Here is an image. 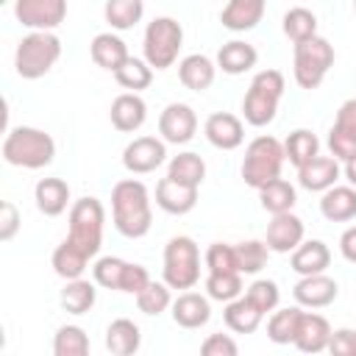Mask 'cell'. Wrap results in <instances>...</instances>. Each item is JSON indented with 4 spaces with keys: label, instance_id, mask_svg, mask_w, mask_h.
Segmentation results:
<instances>
[{
    "label": "cell",
    "instance_id": "cell-23",
    "mask_svg": "<svg viewBox=\"0 0 356 356\" xmlns=\"http://www.w3.org/2000/svg\"><path fill=\"white\" fill-rule=\"evenodd\" d=\"M214 75H217V64L203 53L184 56L181 64H178V78L192 92H206L214 83Z\"/></svg>",
    "mask_w": 356,
    "mask_h": 356
},
{
    "label": "cell",
    "instance_id": "cell-13",
    "mask_svg": "<svg viewBox=\"0 0 356 356\" xmlns=\"http://www.w3.org/2000/svg\"><path fill=\"white\" fill-rule=\"evenodd\" d=\"M197 131V117L186 103H170L159 117V134L167 145H186Z\"/></svg>",
    "mask_w": 356,
    "mask_h": 356
},
{
    "label": "cell",
    "instance_id": "cell-8",
    "mask_svg": "<svg viewBox=\"0 0 356 356\" xmlns=\"http://www.w3.org/2000/svg\"><path fill=\"white\" fill-rule=\"evenodd\" d=\"M161 273L170 289H192L200 281V250L192 236H172L164 245Z\"/></svg>",
    "mask_w": 356,
    "mask_h": 356
},
{
    "label": "cell",
    "instance_id": "cell-50",
    "mask_svg": "<svg viewBox=\"0 0 356 356\" xmlns=\"http://www.w3.org/2000/svg\"><path fill=\"white\" fill-rule=\"evenodd\" d=\"M150 284V275L142 264H131L125 267V275H122V284H120V292H128V295H139L145 286Z\"/></svg>",
    "mask_w": 356,
    "mask_h": 356
},
{
    "label": "cell",
    "instance_id": "cell-41",
    "mask_svg": "<svg viewBox=\"0 0 356 356\" xmlns=\"http://www.w3.org/2000/svg\"><path fill=\"white\" fill-rule=\"evenodd\" d=\"M281 28H284V33H286V39H292L295 44L298 42H303V39H309V36H317V17L309 11V8H289L286 14H284V22H281Z\"/></svg>",
    "mask_w": 356,
    "mask_h": 356
},
{
    "label": "cell",
    "instance_id": "cell-37",
    "mask_svg": "<svg viewBox=\"0 0 356 356\" xmlns=\"http://www.w3.org/2000/svg\"><path fill=\"white\" fill-rule=\"evenodd\" d=\"M114 78H117V83H120L122 89H128V92H142V89H147L150 81H153V67H150L145 58L128 56V58L114 70Z\"/></svg>",
    "mask_w": 356,
    "mask_h": 356
},
{
    "label": "cell",
    "instance_id": "cell-52",
    "mask_svg": "<svg viewBox=\"0 0 356 356\" xmlns=\"http://www.w3.org/2000/svg\"><path fill=\"white\" fill-rule=\"evenodd\" d=\"M345 178H348L350 186H356V156H350V159L345 161Z\"/></svg>",
    "mask_w": 356,
    "mask_h": 356
},
{
    "label": "cell",
    "instance_id": "cell-34",
    "mask_svg": "<svg viewBox=\"0 0 356 356\" xmlns=\"http://www.w3.org/2000/svg\"><path fill=\"white\" fill-rule=\"evenodd\" d=\"M167 175L178 184H186V186H200L203 178H206V161L192 153V150H184L178 156L170 159V167H167Z\"/></svg>",
    "mask_w": 356,
    "mask_h": 356
},
{
    "label": "cell",
    "instance_id": "cell-26",
    "mask_svg": "<svg viewBox=\"0 0 356 356\" xmlns=\"http://www.w3.org/2000/svg\"><path fill=\"white\" fill-rule=\"evenodd\" d=\"M259 61V53L253 44L242 42V39H231L217 50V67L225 75H242L248 70H253Z\"/></svg>",
    "mask_w": 356,
    "mask_h": 356
},
{
    "label": "cell",
    "instance_id": "cell-30",
    "mask_svg": "<svg viewBox=\"0 0 356 356\" xmlns=\"http://www.w3.org/2000/svg\"><path fill=\"white\" fill-rule=\"evenodd\" d=\"M89 56H92V61H95L97 67L114 72V70L128 58V47H125V42H122L117 33L108 31V33H97V36L92 39Z\"/></svg>",
    "mask_w": 356,
    "mask_h": 356
},
{
    "label": "cell",
    "instance_id": "cell-31",
    "mask_svg": "<svg viewBox=\"0 0 356 356\" xmlns=\"http://www.w3.org/2000/svg\"><path fill=\"white\" fill-rule=\"evenodd\" d=\"M53 270H56V275L58 278H64V281H72V278H81L83 275V270H86V264H89V256L78 248V245H72L70 239H64L56 250H53Z\"/></svg>",
    "mask_w": 356,
    "mask_h": 356
},
{
    "label": "cell",
    "instance_id": "cell-27",
    "mask_svg": "<svg viewBox=\"0 0 356 356\" xmlns=\"http://www.w3.org/2000/svg\"><path fill=\"white\" fill-rule=\"evenodd\" d=\"M33 200H36V209L44 214V217H58L67 211V203H70V186L67 181L61 178H42L33 189Z\"/></svg>",
    "mask_w": 356,
    "mask_h": 356
},
{
    "label": "cell",
    "instance_id": "cell-22",
    "mask_svg": "<svg viewBox=\"0 0 356 356\" xmlns=\"http://www.w3.org/2000/svg\"><path fill=\"white\" fill-rule=\"evenodd\" d=\"M264 6H267V0H228V6L220 14V22H222V28L236 31V33L250 31L261 22Z\"/></svg>",
    "mask_w": 356,
    "mask_h": 356
},
{
    "label": "cell",
    "instance_id": "cell-14",
    "mask_svg": "<svg viewBox=\"0 0 356 356\" xmlns=\"http://www.w3.org/2000/svg\"><path fill=\"white\" fill-rule=\"evenodd\" d=\"M203 134H206L209 145H214L217 150H236L245 139V125L231 111H214V114H209Z\"/></svg>",
    "mask_w": 356,
    "mask_h": 356
},
{
    "label": "cell",
    "instance_id": "cell-40",
    "mask_svg": "<svg viewBox=\"0 0 356 356\" xmlns=\"http://www.w3.org/2000/svg\"><path fill=\"white\" fill-rule=\"evenodd\" d=\"M53 353L56 356H86L89 353V337L81 325H61L53 337Z\"/></svg>",
    "mask_w": 356,
    "mask_h": 356
},
{
    "label": "cell",
    "instance_id": "cell-6",
    "mask_svg": "<svg viewBox=\"0 0 356 356\" xmlns=\"http://www.w3.org/2000/svg\"><path fill=\"white\" fill-rule=\"evenodd\" d=\"M181 47H184V28H181L178 19L156 17L153 22H147L145 39H142V53H145V61L153 70L172 67L178 61Z\"/></svg>",
    "mask_w": 356,
    "mask_h": 356
},
{
    "label": "cell",
    "instance_id": "cell-29",
    "mask_svg": "<svg viewBox=\"0 0 356 356\" xmlns=\"http://www.w3.org/2000/svg\"><path fill=\"white\" fill-rule=\"evenodd\" d=\"M142 345V334H139V325L128 317H117L108 323L106 328V348L108 353L114 356H131L136 353Z\"/></svg>",
    "mask_w": 356,
    "mask_h": 356
},
{
    "label": "cell",
    "instance_id": "cell-2",
    "mask_svg": "<svg viewBox=\"0 0 356 356\" xmlns=\"http://www.w3.org/2000/svg\"><path fill=\"white\" fill-rule=\"evenodd\" d=\"M53 156H56V142L42 128L17 125L3 139V159L11 167L42 170V167H47L53 161Z\"/></svg>",
    "mask_w": 356,
    "mask_h": 356
},
{
    "label": "cell",
    "instance_id": "cell-4",
    "mask_svg": "<svg viewBox=\"0 0 356 356\" xmlns=\"http://www.w3.org/2000/svg\"><path fill=\"white\" fill-rule=\"evenodd\" d=\"M284 75L278 70H261L253 75L250 81V89L245 92V100H242V114H245V122L253 125V128H264L275 120V111H278V103L284 97Z\"/></svg>",
    "mask_w": 356,
    "mask_h": 356
},
{
    "label": "cell",
    "instance_id": "cell-16",
    "mask_svg": "<svg viewBox=\"0 0 356 356\" xmlns=\"http://www.w3.org/2000/svg\"><path fill=\"white\" fill-rule=\"evenodd\" d=\"M264 242L273 253H292L303 242V220L292 211L273 214V220L267 222V239Z\"/></svg>",
    "mask_w": 356,
    "mask_h": 356
},
{
    "label": "cell",
    "instance_id": "cell-53",
    "mask_svg": "<svg viewBox=\"0 0 356 356\" xmlns=\"http://www.w3.org/2000/svg\"><path fill=\"white\" fill-rule=\"evenodd\" d=\"M353 11H356V0H353Z\"/></svg>",
    "mask_w": 356,
    "mask_h": 356
},
{
    "label": "cell",
    "instance_id": "cell-21",
    "mask_svg": "<svg viewBox=\"0 0 356 356\" xmlns=\"http://www.w3.org/2000/svg\"><path fill=\"white\" fill-rule=\"evenodd\" d=\"M328 339H331V325H328V320H325L323 314L303 312L292 345H295L298 350H303V353H320V350H328Z\"/></svg>",
    "mask_w": 356,
    "mask_h": 356
},
{
    "label": "cell",
    "instance_id": "cell-28",
    "mask_svg": "<svg viewBox=\"0 0 356 356\" xmlns=\"http://www.w3.org/2000/svg\"><path fill=\"white\" fill-rule=\"evenodd\" d=\"M222 317H225V325H228L234 334H253V331L261 325L264 312H261L259 306H253L248 295H239V298H234V300L225 303Z\"/></svg>",
    "mask_w": 356,
    "mask_h": 356
},
{
    "label": "cell",
    "instance_id": "cell-20",
    "mask_svg": "<svg viewBox=\"0 0 356 356\" xmlns=\"http://www.w3.org/2000/svg\"><path fill=\"white\" fill-rule=\"evenodd\" d=\"M209 295H200V292H181L175 300H172V320L181 325V328H200L211 320V306H209Z\"/></svg>",
    "mask_w": 356,
    "mask_h": 356
},
{
    "label": "cell",
    "instance_id": "cell-36",
    "mask_svg": "<svg viewBox=\"0 0 356 356\" xmlns=\"http://www.w3.org/2000/svg\"><path fill=\"white\" fill-rule=\"evenodd\" d=\"M300 306H286V309H278L270 314L267 320V337L275 342V345H289L295 342V334H298V325H300Z\"/></svg>",
    "mask_w": 356,
    "mask_h": 356
},
{
    "label": "cell",
    "instance_id": "cell-43",
    "mask_svg": "<svg viewBox=\"0 0 356 356\" xmlns=\"http://www.w3.org/2000/svg\"><path fill=\"white\" fill-rule=\"evenodd\" d=\"M206 295L211 300H220V303L239 298L242 295V273H209Z\"/></svg>",
    "mask_w": 356,
    "mask_h": 356
},
{
    "label": "cell",
    "instance_id": "cell-38",
    "mask_svg": "<svg viewBox=\"0 0 356 356\" xmlns=\"http://www.w3.org/2000/svg\"><path fill=\"white\" fill-rule=\"evenodd\" d=\"M145 14L142 0H106L103 6V17L114 31H128L134 28Z\"/></svg>",
    "mask_w": 356,
    "mask_h": 356
},
{
    "label": "cell",
    "instance_id": "cell-19",
    "mask_svg": "<svg viewBox=\"0 0 356 356\" xmlns=\"http://www.w3.org/2000/svg\"><path fill=\"white\" fill-rule=\"evenodd\" d=\"M339 181V161L334 156H314L298 170V184L309 192H325Z\"/></svg>",
    "mask_w": 356,
    "mask_h": 356
},
{
    "label": "cell",
    "instance_id": "cell-42",
    "mask_svg": "<svg viewBox=\"0 0 356 356\" xmlns=\"http://www.w3.org/2000/svg\"><path fill=\"white\" fill-rule=\"evenodd\" d=\"M234 248H236V267H239L242 275H256L267 264V256H270L267 242L248 239V242H239Z\"/></svg>",
    "mask_w": 356,
    "mask_h": 356
},
{
    "label": "cell",
    "instance_id": "cell-7",
    "mask_svg": "<svg viewBox=\"0 0 356 356\" xmlns=\"http://www.w3.org/2000/svg\"><path fill=\"white\" fill-rule=\"evenodd\" d=\"M103 222H106V209L97 197H81L70 209V234L67 239L78 245L89 259L97 256L103 245Z\"/></svg>",
    "mask_w": 356,
    "mask_h": 356
},
{
    "label": "cell",
    "instance_id": "cell-49",
    "mask_svg": "<svg viewBox=\"0 0 356 356\" xmlns=\"http://www.w3.org/2000/svg\"><path fill=\"white\" fill-rule=\"evenodd\" d=\"M19 231V211L11 200L0 203V242H11Z\"/></svg>",
    "mask_w": 356,
    "mask_h": 356
},
{
    "label": "cell",
    "instance_id": "cell-9",
    "mask_svg": "<svg viewBox=\"0 0 356 356\" xmlns=\"http://www.w3.org/2000/svg\"><path fill=\"white\" fill-rule=\"evenodd\" d=\"M334 67V47L323 36H309L295 44V61L292 72L300 89H317L328 70Z\"/></svg>",
    "mask_w": 356,
    "mask_h": 356
},
{
    "label": "cell",
    "instance_id": "cell-48",
    "mask_svg": "<svg viewBox=\"0 0 356 356\" xmlns=\"http://www.w3.org/2000/svg\"><path fill=\"white\" fill-rule=\"evenodd\" d=\"M331 356H356V331L353 328H337L328 339Z\"/></svg>",
    "mask_w": 356,
    "mask_h": 356
},
{
    "label": "cell",
    "instance_id": "cell-10",
    "mask_svg": "<svg viewBox=\"0 0 356 356\" xmlns=\"http://www.w3.org/2000/svg\"><path fill=\"white\" fill-rule=\"evenodd\" d=\"M14 17L31 31H53L67 17V0H14Z\"/></svg>",
    "mask_w": 356,
    "mask_h": 356
},
{
    "label": "cell",
    "instance_id": "cell-33",
    "mask_svg": "<svg viewBox=\"0 0 356 356\" xmlns=\"http://www.w3.org/2000/svg\"><path fill=\"white\" fill-rule=\"evenodd\" d=\"M284 156H286V161H289L295 170H300L306 161H312L314 156H320V139H317L312 131L298 128V131H292V134L286 136V142H284Z\"/></svg>",
    "mask_w": 356,
    "mask_h": 356
},
{
    "label": "cell",
    "instance_id": "cell-24",
    "mask_svg": "<svg viewBox=\"0 0 356 356\" xmlns=\"http://www.w3.org/2000/svg\"><path fill=\"white\" fill-rule=\"evenodd\" d=\"M320 214L328 222H348L356 217V186H331L320 197Z\"/></svg>",
    "mask_w": 356,
    "mask_h": 356
},
{
    "label": "cell",
    "instance_id": "cell-18",
    "mask_svg": "<svg viewBox=\"0 0 356 356\" xmlns=\"http://www.w3.org/2000/svg\"><path fill=\"white\" fill-rule=\"evenodd\" d=\"M108 117H111V125H114L117 131L134 134V131H139V128L145 125V120H147V106H145V100H142L136 92H125V95L114 97Z\"/></svg>",
    "mask_w": 356,
    "mask_h": 356
},
{
    "label": "cell",
    "instance_id": "cell-44",
    "mask_svg": "<svg viewBox=\"0 0 356 356\" xmlns=\"http://www.w3.org/2000/svg\"><path fill=\"white\" fill-rule=\"evenodd\" d=\"M125 267H128V261H122V259H117V256H103V259L95 261L92 278H95L97 286H106V289H117V292H120Z\"/></svg>",
    "mask_w": 356,
    "mask_h": 356
},
{
    "label": "cell",
    "instance_id": "cell-47",
    "mask_svg": "<svg viewBox=\"0 0 356 356\" xmlns=\"http://www.w3.org/2000/svg\"><path fill=\"white\" fill-rule=\"evenodd\" d=\"M200 353L203 356H236L239 348L228 334H209L200 345Z\"/></svg>",
    "mask_w": 356,
    "mask_h": 356
},
{
    "label": "cell",
    "instance_id": "cell-51",
    "mask_svg": "<svg viewBox=\"0 0 356 356\" xmlns=\"http://www.w3.org/2000/svg\"><path fill=\"white\" fill-rule=\"evenodd\" d=\"M339 253H342L345 261L356 264V225H350V228L342 231V236H339Z\"/></svg>",
    "mask_w": 356,
    "mask_h": 356
},
{
    "label": "cell",
    "instance_id": "cell-32",
    "mask_svg": "<svg viewBox=\"0 0 356 356\" xmlns=\"http://www.w3.org/2000/svg\"><path fill=\"white\" fill-rule=\"evenodd\" d=\"M95 298H97L95 284L81 275V278H72V281L64 284V289H61V309L67 314H86L95 306Z\"/></svg>",
    "mask_w": 356,
    "mask_h": 356
},
{
    "label": "cell",
    "instance_id": "cell-39",
    "mask_svg": "<svg viewBox=\"0 0 356 356\" xmlns=\"http://www.w3.org/2000/svg\"><path fill=\"white\" fill-rule=\"evenodd\" d=\"M136 306L142 314L147 317H159L161 312H167L172 306V298H170V284L167 281H150L139 295H136Z\"/></svg>",
    "mask_w": 356,
    "mask_h": 356
},
{
    "label": "cell",
    "instance_id": "cell-35",
    "mask_svg": "<svg viewBox=\"0 0 356 356\" xmlns=\"http://www.w3.org/2000/svg\"><path fill=\"white\" fill-rule=\"evenodd\" d=\"M259 200H261V209L270 211V214H284V211H292L298 195H295V186L284 178H275L270 184H264L259 189Z\"/></svg>",
    "mask_w": 356,
    "mask_h": 356
},
{
    "label": "cell",
    "instance_id": "cell-1",
    "mask_svg": "<svg viewBox=\"0 0 356 356\" xmlns=\"http://www.w3.org/2000/svg\"><path fill=\"white\" fill-rule=\"evenodd\" d=\"M111 217L114 228L128 239H142L153 225L150 192L142 181L125 178L117 181L111 189Z\"/></svg>",
    "mask_w": 356,
    "mask_h": 356
},
{
    "label": "cell",
    "instance_id": "cell-12",
    "mask_svg": "<svg viewBox=\"0 0 356 356\" xmlns=\"http://www.w3.org/2000/svg\"><path fill=\"white\" fill-rule=\"evenodd\" d=\"M328 150L337 161H348L350 156H356V97L345 100L337 108V120L328 134Z\"/></svg>",
    "mask_w": 356,
    "mask_h": 356
},
{
    "label": "cell",
    "instance_id": "cell-25",
    "mask_svg": "<svg viewBox=\"0 0 356 356\" xmlns=\"http://www.w3.org/2000/svg\"><path fill=\"white\" fill-rule=\"evenodd\" d=\"M292 270L298 275H314V273H325L328 264H331V250L325 242L320 239H309V242H300L295 250H292V259H289Z\"/></svg>",
    "mask_w": 356,
    "mask_h": 356
},
{
    "label": "cell",
    "instance_id": "cell-45",
    "mask_svg": "<svg viewBox=\"0 0 356 356\" xmlns=\"http://www.w3.org/2000/svg\"><path fill=\"white\" fill-rule=\"evenodd\" d=\"M203 261H206L209 273H239V267H236V248L225 245V242H211L206 248Z\"/></svg>",
    "mask_w": 356,
    "mask_h": 356
},
{
    "label": "cell",
    "instance_id": "cell-46",
    "mask_svg": "<svg viewBox=\"0 0 356 356\" xmlns=\"http://www.w3.org/2000/svg\"><path fill=\"white\" fill-rule=\"evenodd\" d=\"M248 298H250V303L253 306H259L264 314L267 312H275L278 309V300H281V292H278V284L275 281H270V278H259V281H253L250 286H248V292H245Z\"/></svg>",
    "mask_w": 356,
    "mask_h": 356
},
{
    "label": "cell",
    "instance_id": "cell-5",
    "mask_svg": "<svg viewBox=\"0 0 356 356\" xmlns=\"http://www.w3.org/2000/svg\"><path fill=\"white\" fill-rule=\"evenodd\" d=\"M286 156H284V145L275 136H256L248 147H245V159H242V181L253 189H261L264 184L281 178V167H284Z\"/></svg>",
    "mask_w": 356,
    "mask_h": 356
},
{
    "label": "cell",
    "instance_id": "cell-11",
    "mask_svg": "<svg viewBox=\"0 0 356 356\" xmlns=\"http://www.w3.org/2000/svg\"><path fill=\"white\" fill-rule=\"evenodd\" d=\"M167 161V142L156 136H136L122 150V167L134 175H145L159 170Z\"/></svg>",
    "mask_w": 356,
    "mask_h": 356
},
{
    "label": "cell",
    "instance_id": "cell-17",
    "mask_svg": "<svg viewBox=\"0 0 356 356\" xmlns=\"http://www.w3.org/2000/svg\"><path fill=\"white\" fill-rule=\"evenodd\" d=\"M156 206L167 214H189L197 206V186H186L172 181L170 175L156 184Z\"/></svg>",
    "mask_w": 356,
    "mask_h": 356
},
{
    "label": "cell",
    "instance_id": "cell-3",
    "mask_svg": "<svg viewBox=\"0 0 356 356\" xmlns=\"http://www.w3.org/2000/svg\"><path fill=\"white\" fill-rule=\"evenodd\" d=\"M58 58H61V39L53 31H31L17 44L14 67L19 78L36 81V78H44Z\"/></svg>",
    "mask_w": 356,
    "mask_h": 356
},
{
    "label": "cell",
    "instance_id": "cell-15",
    "mask_svg": "<svg viewBox=\"0 0 356 356\" xmlns=\"http://www.w3.org/2000/svg\"><path fill=\"white\" fill-rule=\"evenodd\" d=\"M298 306H306V309H323V306H331L339 295V286L334 278H328L325 273H314V275H300V281L295 284L292 289Z\"/></svg>",
    "mask_w": 356,
    "mask_h": 356
}]
</instances>
